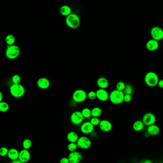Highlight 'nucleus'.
<instances>
[{
  "mask_svg": "<svg viewBox=\"0 0 163 163\" xmlns=\"http://www.w3.org/2000/svg\"><path fill=\"white\" fill-rule=\"evenodd\" d=\"M102 113V110L100 107H95L91 110V115L93 117H99Z\"/></svg>",
  "mask_w": 163,
  "mask_h": 163,
  "instance_id": "nucleus-24",
  "label": "nucleus"
},
{
  "mask_svg": "<svg viewBox=\"0 0 163 163\" xmlns=\"http://www.w3.org/2000/svg\"><path fill=\"white\" fill-rule=\"evenodd\" d=\"M157 86L160 88H163V79H161L158 82Z\"/></svg>",
  "mask_w": 163,
  "mask_h": 163,
  "instance_id": "nucleus-38",
  "label": "nucleus"
},
{
  "mask_svg": "<svg viewBox=\"0 0 163 163\" xmlns=\"http://www.w3.org/2000/svg\"><path fill=\"white\" fill-rule=\"evenodd\" d=\"M159 46V43L157 41L155 40L154 39H150L147 41L146 44V48L148 51H156L158 49Z\"/></svg>",
  "mask_w": 163,
  "mask_h": 163,
  "instance_id": "nucleus-17",
  "label": "nucleus"
},
{
  "mask_svg": "<svg viewBox=\"0 0 163 163\" xmlns=\"http://www.w3.org/2000/svg\"><path fill=\"white\" fill-rule=\"evenodd\" d=\"M140 163H153V162L149 160H144Z\"/></svg>",
  "mask_w": 163,
  "mask_h": 163,
  "instance_id": "nucleus-40",
  "label": "nucleus"
},
{
  "mask_svg": "<svg viewBox=\"0 0 163 163\" xmlns=\"http://www.w3.org/2000/svg\"><path fill=\"white\" fill-rule=\"evenodd\" d=\"M96 98L102 102H105L109 99V95L106 89L99 88L96 91Z\"/></svg>",
  "mask_w": 163,
  "mask_h": 163,
  "instance_id": "nucleus-12",
  "label": "nucleus"
},
{
  "mask_svg": "<svg viewBox=\"0 0 163 163\" xmlns=\"http://www.w3.org/2000/svg\"><path fill=\"white\" fill-rule=\"evenodd\" d=\"M84 117L80 111H74L70 116V120L72 123L75 125H79L83 123Z\"/></svg>",
  "mask_w": 163,
  "mask_h": 163,
  "instance_id": "nucleus-9",
  "label": "nucleus"
},
{
  "mask_svg": "<svg viewBox=\"0 0 163 163\" xmlns=\"http://www.w3.org/2000/svg\"><path fill=\"white\" fill-rule=\"evenodd\" d=\"M150 34L152 39L155 40L159 41L163 39V30L160 27L158 26L153 27L151 29Z\"/></svg>",
  "mask_w": 163,
  "mask_h": 163,
  "instance_id": "nucleus-10",
  "label": "nucleus"
},
{
  "mask_svg": "<svg viewBox=\"0 0 163 163\" xmlns=\"http://www.w3.org/2000/svg\"><path fill=\"white\" fill-rule=\"evenodd\" d=\"M10 92L14 97L20 98L24 95L26 89L24 86L21 84H12L10 87Z\"/></svg>",
  "mask_w": 163,
  "mask_h": 163,
  "instance_id": "nucleus-3",
  "label": "nucleus"
},
{
  "mask_svg": "<svg viewBox=\"0 0 163 163\" xmlns=\"http://www.w3.org/2000/svg\"><path fill=\"white\" fill-rule=\"evenodd\" d=\"M12 81L13 84H20L21 81V78L19 75H15L12 76Z\"/></svg>",
  "mask_w": 163,
  "mask_h": 163,
  "instance_id": "nucleus-31",
  "label": "nucleus"
},
{
  "mask_svg": "<svg viewBox=\"0 0 163 163\" xmlns=\"http://www.w3.org/2000/svg\"><path fill=\"white\" fill-rule=\"evenodd\" d=\"M60 163H69L68 157H64L60 160Z\"/></svg>",
  "mask_w": 163,
  "mask_h": 163,
  "instance_id": "nucleus-37",
  "label": "nucleus"
},
{
  "mask_svg": "<svg viewBox=\"0 0 163 163\" xmlns=\"http://www.w3.org/2000/svg\"><path fill=\"white\" fill-rule=\"evenodd\" d=\"M157 75L154 72H149L144 76V82L146 84L150 87H154L157 86L159 81Z\"/></svg>",
  "mask_w": 163,
  "mask_h": 163,
  "instance_id": "nucleus-4",
  "label": "nucleus"
},
{
  "mask_svg": "<svg viewBox=\"0 0 163 163\" xmlns=\"http://www.w3.org/2000/svg\"><path fill=\"white\" fill-rule=\"evenodd\" d=\"M69 163H80L83 159V155L78 151L70 153L68 157Z\"/></svg>",
  "mask_w": 163,
  "mask_h": 163,
  "instance_id": "nucleus-11",
  "label": "nucleus"
},
{
  "mask_svg": "<svg viewBox=\"0 0 163 163\" xmlns=\"http://www.w3.org/2000/svg\"><path fill=\"white\" fill-rule=\"evenodd\" d=\"M81 113L84 117L86 118H89L91 116V110L88 108H84L82 110Z\"/></svg>",
  "mask_w": 163,
  "mask_h": 163,
  "instance_id": "nucleus-30",
  "label": "nucleus"
},
{
  "mask_svg": "<svg viewBox=\"0 0 163 163\" xmlns=\"http://www.w3.org/2000/svg\"><path fill=\"white\" fill-rule=\"evenodd\" d=\"M22 146L23 148L24 149L29 150L30 148H31V147L32 146V142L31 139L26 138L23 141Z\"/></svg>",
  "mask_w": 163,
  "mask_h": 163,
  "instance_id": "nucleus-27",
  "label": "nucleus"
},
{
  "mask_svg": "<svg viewBox=\"0 0 163 163\" xmlns=\"http://www.w3.org/2000/svg\"><path fill=\"white\" fill-rule=\"evenodd\" d=\"M78 148V147L76 143H69L67 146V149L70 152L76 151Z\"/></svg>",
  "mask_w": 163,
  "mask_h": 163,
  "instance_id": "nucleus-29",
  "label": "nucleus"
},
{
  "mask_svg": "<svg viewBox=\"0 0 163 163\" xmlns=\"http://www.w3.org/2000/svg\"><path fill=\"white\" fill-rule=\"evenodd\" d=\"M19 155V152L16 148H13L9 149L7 156L10 159H11V160H15L18 159Z\"/></svg>",
  "mask_w": 163,
  "mask_h": 163,
  "instance_id": "nucleus-21",
  "label": "nucleus"
},
{
  "mask_svg": "<svg viewBox=\"0 0 163 163\" xmlns=\"http://www.w3.org/2000/svg\"><path fill=\"white\" fill-rule=\"evenodd\" d=\"M90 122H91V124L95 126H99V124L101 122V120L99 119V117H93Z\"/></svg>",
  "mask_w": 163,
  "mask_h": 163,
  "instance_id": "nucleus-33",
  "label": "nucleus"
},
{
  "mask_svg": "<svg viewBox=\"0 0 163 163\" xmlns=\"http://www.w3.org/2000/svg\"><path fill=\"white\" fill-rule=\"evenodd\" d=\"M31 158V154L29 150L23 149L19 152L18 159L23 163H27Z\"/></svg>",
  "mask_w": 163,
  "mask_h": 163,
  "instance_id": "nucleus-15",
  "label": "nucleus"
},
{
  "mask_svg": "<svg viewBox=\"0 0 163 163\" xmlns=\"http://www.w3.org/2000/svg\"><path fill=\"white\" fill-rule=\"evenodd\" d=\"M124 94L123 91L117 89L114 90L109 95V99L113 104L115 105L120 104L124 102Z\"/></svg>",
  "mask_w": 163,
  "mask_h": 163,
  "instance_id": "nucleus-1",
  "label": "nucleus"
},
{
  "mask_svg": "<svg viewBox=\"0 0 163 163\" xmlns=\"http://www.w3.org/2000/svg\"><path fill=\"white\" fill-rule=\"evenodd\" d=\"M126 86V84L122 81H119L116 84V89L119 91H123Z\"/></svg>",
  "mask_w": 163,
  "mask_h": 163,
  "instance_id": "nucleus-32",
  "label": "nucleus"
},
{
  "mask_svg": "<svg viewBox=\"0 0 163 163\" xmlns=\"http://www.w3.org/2000/svg\"><path fill=\"white\" fill-rule=\"evenodd\" d=\"M60 12L63 16L66 17L72 13V9L69 6L64 5L61 7Z\"/></svg>",
  "mask_w": 163,
  "mask_h": 163,
  "instance_id": "nucleus-22",
  "label": "nucleus"
},
{
  "mask_svg": "<svg viewBox=\"0 0 163 163\" xmlns=\"http://www.w3.org/2000/svg\"><path fill=\"white\" fill-rule=\"evenodd\" d=\"M87 98L91 100H94L96 98V92L95 91H90L87 94Z\"/></svg>",
  "mask_w": 163,
  "mask_h": 163,
  "instance_id": "nucleus-34",
  "label": "nucleus"
},
{
  "mask_svg": "<svg viewBox=\"0 0 163 163\" xmlns=\"http://www.w3.org/2000/svg\"><path fill=\"white\" fill-rule=\"evenodd\" d=\"M3 93H1V91H0V102L3 101Z\"/></svg>",
  "mask_w": 163,
  "mask_h": 163,
  "instance_id": "nucleus-41",
  "label": "nucleus"
},
{
  "mask_svg": "<svg viewBox=\"0 0 163 163\" xmlns=\"http://www.w3.org/2000/svg\"><path fill=\"white\" fill-rule=\"evenodd\" d=\"M20 49L19 46L15 44L7 46L6 51V55L8 59H15L20 55Z\"/></svg>",
  "mask_w": 163,
  "mask_h": 163,
  "instance_id": "nucleus-5",
  "label": "nucleus"
},
{
  "mask_svg": "<svg viewBox=\"0 0 163 163\" xmlns=\"http://www.w3.org/2000/svg\"><path fill=\"white\" fill-rule=\"evenodd\" d=\"M66 23L68 27L76 29L80 25V19L77 15L71 13L66 17Z\"/></svg>",
  "mask_w": 163,
  "mask_h": 163,
  "instance_id": "nucleus-2",
  "label": "nucleus"
},
{
  "mask_svg": "<svg viewBox=\"0 0 163 163\" xmlns=\"http://www.w3.org/2000/svg\"><path fill=\"white\" fill-rule=\"evenodd\" d=\"M96 83L99 88H107L109 86V82L108 79L104 77H99L97 79Z\"/></svg>",
  "mask_w": 163,
  "mask_h": 163,
  "instance_id": "nucleus-19",
  "label": "nucleus"
},
{
  "mask_svg": "<svg viewBox=\"0 0 163 163\" xmlns=\"http://www.w3.org/2000/svg\"><path fill=\"white\" fill-rule=\"evenodd\" d=\"M80 129L83 134H91L94 131V126L90 122H84L82 124Z\"/></svg>",
  "mask_w": 163,
  "mask_h": 163,
  "instance_id": "nucleus-14",
  "label": "nucleus"
},
{
  "mask_svg": "<svg viewBox=\"0 0 163 163\" xmlns=\"http://www.w3.org/2000/svg\"><path fill=\"white\" fill-rule=\"evenodd\" d=\"M37 84L39 88L43 90L47 89L50 86V82L46 78H40L37 82Z\"/></svg>",
  "mask_w": 163,
  "mask_h": 163,
  "instance_id": "nucleus-16",
  "label": "nucleus"
},
{
  "mask_svg": "<svg viewBox=\"0 0 163 163\" xmlns=\"http://www.w3.org/2000/svg\"><path fill=\"white\" fill-rule=\"evenodd\" d=\"M79 137L78 135L75 131H70L66 135V138L69 143H76Z\"/></svg>",
  "mask_w": 163,
  "mask_h": 163,
  "instance_id": "nucleus-20",
  "label": "nucleus"
},
{
  "mask_svg": "<svg viewBox=\"0 0 163 163\" xmlns=\"http://www.w3.org/2000/svg\"><path fill=\"white\" fill-rule=\"evenodd\" d=\"M123 92L124 95H132L134 92V88L131 84H126V86Z\"/></svg>",
  "mask_w": 163,
  "mask_h": 163,
  "instance_id": "nucleus-26",
  "label": "nucleus"
},
{
  "mask_svg": "<svg viewBox=\"0 0 163 163\" xmlns=\"http://www.w3.org/2000/svg\"><path fill=\"white\" fill-rule=\"evenodd\" d=\"M9 109V105L7 102L1 101L0 102V112H6Z\"/></svg>",
  "mask_w": 163,
  "mask_h": 163,
  "instance_id": "nucleus-28",
  "label": "nucleus"
},
{
  "mask_svg": "<svg viewBox=\"0 0 163 163\" xmlns=\"http://www.w3.org/2000/svg\"><path fill=\"white\" fill-rule=\"evenodd\" d=\"M72 98L75 102L82 103L87 98V93L83 89L76 90L73 94Z\"/></svg>",
  "mask_w": 163,
  "mask_h": 163,
  "instance_id": "nucleus-6",
  "label": "nucleus"
},
{
  "mask_svg": "<svg viewBox=\"0 0 163 163\" xmlns=\"http://www.w3.org/2000/svg\"><path fill=\"white\" fill-rule=\"evenodd\" d=\"M99 127L100 129L104 132H108L112 129L113 126L112 123L109 121L104 119L101 120Z\"/></svg>",
  "mask_w": 163,
  "mask_h": 163,
  "instance_id": "nucleus-13",
  "label": "nucleus"
},
{
  "mask_svg": "<svg viewBox=\"0 0 163 163\" xmlns=\"http://www.w3.org/2000/svg\"><path fill=\"white\" fill-rule=\"evenodd\" d=\"M156 121V117L154 114L148 112L144 114L142 118V122L144 126H149L155 124Z\"/></svg>",
  "mask_w": 163,
  "mask_h": 163,
  "instance_id": "nucleus-8",
  "label": "nucleus"
},
{
  "mask_svg": "<svg viewBox=\"0 0 163 163\" xmlns=\"http://www.w3.org/2000/svg\"><path fill=\"white\" fill-rule=\"evenodd\" d=\"M160 132V129L158 126L154 124L148 126L147 133L150 135L156 136Z\"/></svg>",
  "mask_w": 163,
  "mask_h": 163,
  "instance_id": "nucleus-18",
  "label": "nucleus"
},
{
  "mask_svg": "<svg viewBox=\"0 0 163 163\" xmlns=\"http://www.w3.org/2000/svg\"><path fill=\"white\" fill-rule=\"evenodd\" d=\"M11 163H23L21 162L20 160H19V159L15 160L12 161Z\"/></svg>",
  "mask_w": 163,
  "mask_h": 163,
  "instance_id": "nucleus-39",
  "label": "nucleus"
},
{
  "mask_svg": "<svg viewBox=\"0 0 163 163\" xmlns=\"http://www.w3.org/2000/svg\"><path fill=\"white\" fill-rule=\"evenodd\" d=\"M6 42L7 46H12L15 44V37L14 35L9 34L7 35L6 37Z\"/></svg>",
  "mask_w": 163,
  "mask_h": 163,
  "instance_id": "nucleus-25",
  "label": "nucleus"
},
{
  "mask_svg": "<svg viewBox=\"0 0 163 163\" xmlns=\"http://www.w3.org/2000/svg\"><path fill=\"white\" fill-rule=\"evenodd\" d=\"M132 100V95H124V102L126 103H129Z\"/></svg>",
  "mask_w": 163,
  "mask_h": 163,
  "instance_id": "nucleus-36",
  "label": "nucleus"
},
{
  "mask_svg": "<svg viewBox=\"0 0 163 163\" xmlns=\"http://www.w3.org/2000/svg\"><path fill=\"white\" fill-rule=\"evenodd\" d=\"M144 127V124L142 121L137 120L134 122L133 124V128L134 131L136 132H140L142 131Z\"/></svg>",
  "mask_w": 163,
  "mask_h": 163,
  "instance_id": "nucleus-23",
  "label": "nucleus"
},
{
  "mask_svg": "<svg viewBox=\"0 0 163 163\" xmlns=\"http://www.w3.org/2000/svg\"><path fill=\"white\" fill-rule=\"evenodd\" d=\"M78 147L82 149L87 150L91 147L92 142L89 138L86 136L79 137L76 142Z\"/></svg>",
  "mask_w": 163,
  "mask_h": 163,
  "instance_id": "nucleus-7",
  "label": "nucleus"
},
{
  "mask_svg": "<svg viewBox=\"0 0 163 163\" xmlns=\"http://www.w3.org/2000/svg\"><path fill=\"white\" fill-rule=\"evenodd\" d=\"M8 152H9V149L7 147H0V156H6L8 155Z\"/></svg>",
  "mask_w": 163,
  "mask_h": 163,
  "instance_id": "nucleus-35",
  "label": "nucleus"
}]
</instances>
